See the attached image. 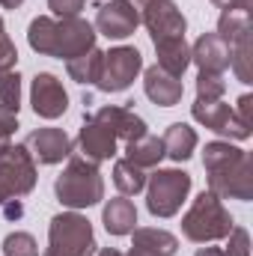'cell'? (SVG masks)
Masks as SVG:
<instances>
[{
  "instance_id": "cell-29",
  "label": "cell",
  "mask_w": 253,
  "mask_h": 256,
  "mask_svg": "<svg viewBox=\"0 0 253 256\" xmlns=\"http://www.w3.org/2000/svg\"><path fill=\"white\" fill-rule=\"evenodd\" d=\"M224 256H250V236H248L244 226H232L230 230Z\"/></svg>"
},
{
  "instance_id": "cell-2",
  "label": "cell",
  "mask_w": 253,
  "mask_h": 256,
  "mask_svg": "<svg viewBox=\"0 0 253 256\" xmlns=\"http://www.w3.org/2000/svg\"><path fill=\"white\" fill-rule=\"evenodd\" d=\"M27 42L42 57L72 60V57L96 48V27L80 15H72V18L39 15L27 27Z\"/></svg>"
},
{
  "instance_id": "cell-27",
  "label": "cell",
  "mask_w": 253,
  "mask_h": 256,
  "mask_svg": "<svg viewBox=\"0 0 253 256\" xmlns=\"http://www.w3.org/2000/svg\"><path fill=\"white\" fill-rule=\"evenodd\" d=\"M0 104L18 114V108H21V78H18V72H9V74L0 78Z\"/></svg>"
},
{
  "instance_id": "cell-33",
  "label": "cell",
  "mask_w": 253,
  "mask_h": 256,
  "mask_svg": "<svg viewBox=\"0 0 253 256\" xmlns=\"http://www.w3.org/2000/svg\"><path fill=\"white\" fill-rule=\"evenodd\" d=\"M0 208H3V214H6L9 220H18V218L24 214V206H21V200H6Z\"/></svg>"
},
{
  "instance_id": "cell-26",
  "label": "cell",
  "mask_w": 253,
  "mask_h": 256,
  "mask_svg": "<svg viewBox=\"0 0 253 256\" xmlns=\"http://www.w3.org/2000/svg\"><path fill=\"white\" fill-rule=\"evenodd\" d=\"M3 256H39V244L30 232H9L3 238Z\"/></svg>"
},
{
  "instance_id": "cell-23",
  "label": "cell",
  "mask_w": 253,
  "mask_h": 256,
  "mask_svg": "<svg viewBox=\"0 0 253 256\" xmlns=\"http://www.w3.org/2000/svg\"><path fill=\"white\" fill-rule=\"evenodd\" d=\"M114 185L120 188L122 196H134V194H140L146 188V173H143L140 167H134L131 161L120 158V161L114 164Z\"/></svg>"
},
{
  "instance_id": "cell-4",
  "label": "cell",
  "mask_w": 253,
  "mask_h": 256,
  "mask_svg": "<svg viewBox=\"0 0 253 256\" xmlns=\"http://www.w3.org/2000/svg\"><path fill=\"white\" fill-rule=\"evenodd\" d=\"M232 226H236L232 214L224 208L220 196H214L212 191L200 194L182 218V236L194 244H208V242L226 238Z\"/></svg>"
},
{
  "instance_id": "cell-25",
  "label": "cell",
  "mask_w": 253,
  "mask_h": 256,
  "mask_svg": "<svg viewBox=\"0 0 253 256\" xmlns=\"http://www.w3.org/2000/svg\"><path fill=\"white\" fill-rule=\"evenodd\" d=\"M226 92V80L224 74H212V72H200L196 74V98L200 102H218Z\"/></svg>"
},
{
  "instance_id": "cell-40",
  "label": "cell",
  "mask_w": 253,
  "mask_h": 256,
  "mask_svg": "<svg viewBox=\"0 0 253 256\" xmlns=\"http://www.w3.org/2000/svg\"><path fill=\"white\" fill-rule=\"evenodd\" d=\"M3 202H6V194H3V188H0V206H3Z\"/></svg>"
},
{
  "instance_id": "cell-10",
  "label": "cell",
  "mask_w": 253,
  "mask_h": 256,
  "mask_svg": "<svg viewBox=\"0 0 253 256\" xmlns=\"http://www.w3.org/2000/svg\"><path fill=\"white\" fill-rule=\"evenodd\" d=\"M190 116L208 131L220 134V137H230V140H248L250 137V126H244L236 116V110L230 104H224L220 98L218 102H200L196 98L194 108H190Z\"/></svg>"
},
{
  "instance_id": "cell-28",
  "label": "cell",
  "mask_w": 253,
  "mask_h": 256,
  "mask_svg": "<svg viewBox=\"0 0 253 256\" xmlns=\"http://www.w3.org/2000/svg\"><path fill=\"white\" fill-rule=\"evenodd\" d=\"M15 66H18V51H15V42L9 39L6 24L0 18V78L9 74V72H15Z\"/></svg>"
},
{
  "instance_id": "cell-18",
  "label": "cell",
  "mask_w": 253,
  "mask_h": 256,
  "mask_svg": "<svg viewBox=\"0 0 253 256\" xmlns=\"http://www.w3.org/2000/svg\"><path fill=\"white\" fill-rule=\"evenodd\" d=\"M92 116H96V120H102L104 126L116 134V140H122V143H131V140H137V137L149 134V131H146V122H143L131 108L108 104V108H98Z\"/></svg>"
},
{
  "instance_id": "cell-16",
  "label": "cell",
  "mask_w": 253,
  "mask_h": 256,
  "mask_svg": "<svg viewBox=\"0 0 253 256\" xmlns=\"http://www.w3.org/2000/svg\"><path fill=\"white\" fill-rule=\"evenodd\" d=\"M230 45L218 36V33H202L194 48H190V63H196L200 72H212V74H224L230 68Z\"/></svg>"
},
{
  "instance_id": "cell-13",
  "label": "cell",
  "mask_w": 253,
  "mask_h": 256,
  "mask_svg": "<svg viewBox=\"0 0 253 256\" xmlns=\"http://www.w3.org/2000/svg\"><path fill=\"white\" fill-rule=\"evenodd\" d=\"M78 146H80V158H86L92 164H102V161H110L116 155V134L102 120H96L90 114V116H84V128L78 134Z\"/></svg>"
},
{
  "instance_id": "cell-7",
  "label": "cell",
  "mask_w": 253,
  "mask_h": 256,
  "mask_svg": "<svg viewBox=\"0 0 253 256\" xmlns=\"http://www.w3.org/2000/svg\"><path fill=\"white\" fill-rule=\"evenodd\" d=\"M140 24H146L155 51H164L170 45L185 42L188 21H185V15L179 12V6L173 0H152L146 9H140Z\"/></svg>"
},
{
  "instance_id": "cell-30",
  "label": "cell",
  "mask_w": 253,
  "mask_h": 256,
  "mask_svg": "<svg viewBox=\"0 0 253 256\" xmlns=\"http://www.w3.org/2000/svg\"><path fill=\"white\" fill-rule=\"evenodd\" d=\"M15 128H18V114L0 104V152H3V149L12 143V134H15Z\"/></svg>"
},
{
  "instance_id": "cell-35",
  "label": "cell",
  "mask_w": 253,
  "mask_h": 256,
  "mask_svg": "<svg viewBox=\"0 0 253 256\" xmlns=\"http://www.w3.org/2000/svg\"><path fill=\"white\" fill-rule=\"evenodd\" d=\"M194 256H224V248H200Z\"/></svg>"
},
{
  "instance_id": "cell-36",
  "label": "cell",
  "mask_w": 253,
  "mask_h": 256,
  "mask_svg": "<svg viewBox=\"0 0 253 256\" xmlns=\"http://www.w3.org/2000/svg\"><path fill=\"white\" fill-rule=\"evenodd\" d=\"M21 3H24V0H0V6H3V9H18Z\"/></svg>"
},
{
  "instance_id": "cell-31",
  "label": "cell",
  "mask_w": 253,
  "mask_h": 256,
  "mask_svg": "<svg viewBox=\"0 0 253 256\" xmlns=\"http://www.w3.org/2000/svg\"><path fill=\"white\" fill-rule=\"evenodd\" d=\"M86 6V0H48V9L57 15V18H72V15H80V9Z\"/></svg>"
},
{
  "instance_id": "cell-38",
  "label": "cell",
  "mask_w": 253,
  "mask_h": 256,
  "mask_svg": "<svg viewBox=\"0 0 253 256\" xmlns=\"http://www.w3.org/2000/svg\"><path fill=\"white\" fill-rule=\"evenodd\" d=\"M98 256H126V254H120V250H114V248H104V250H98Z\"/></svg>"
},
{
  "instance_id": "cell-21",
  "label": "cell",
  "mask_w": 253,
  "mask_h": 256,
  "mask_svg": "<svg viewBox=\"0 0 253 256\" xmlns=\"http://www.w3.org/2000/svg\"><path fill=\"white\" fill-rule=\"evenodd\" d=\"M164 155L167 158H173L176 164H182V161H188L190 155H194V149H196V131L185 122H173V126L164 131Z\"/></svg>"
},
{
  "instance_id": "cell-32",
  "label": "cell",
  "mask_w": 253,
  "mask_h": 256,
  "mask_svg": "<svg viewBox=\"0 0 253 256\" xmlns=\"http://www.w3.org/2000/svg\"><path fill=\"white\" fill-rule=\"evenodd\" d=\"M232 110H236V116H238L244 126H250V128H253V96H250V92H244Z\"/></svg>"
},
{
  "instance_id": "cell-39",
  "label": "cell",
  "mask_w": 253,
  "mask_h": 256,
  "mask_svg": "<svg viewBox=\"0 0 253 256\" xmlns=\"http://www.w3.org/2000/svg\"><path fill=\"white\" fill-rule=\"evenodd\" d=\"M214 6H220V9H230V0H212Z\"/></svg>"
},
{
  "instance_id": "cell-15",
  "label": "cell",
  "mask_w": 253,
  "mask_h": 256,
  "mask_svg": "<svg viewBox=\"0 0 253 256\" xmlns=\"http://www.w3.org/2000/svg\"><path fill=\"white\" fill-rule=\"evenodd\" d=\"M143 90H146V98L155 102L158 108H173L182 102L185 96V86H182V78L164 72L161 66H149L143 72Z\"/></svg>"
},
{
  "instance_id": "cell-11",
  "label": "cell",
  "mask_w": 253,
  "mask_h": 256,
  "mask_svg": "<svg viewBox=\"0 0 253 256\" xmlns=\"http://www.w3.org/2000/svg\"><path fill=\"white\" fill-rule=\"evenodd\" d=\"M30 104L36 116L42 120H57L68 110V92L63 90V80L51 72H39L30 84Z\"/></svg>"
},
{
  "instance_id": "cell-14",
  "label": "cell",
  "mask_w": 253,
  "mask_h": 256,
  "mask_svg": "<svg viewBox=\"0 0 253 256\" xmlns=\"http://www.w3.org/2000/svg\"><path fill=\"white\" fill-rule=\"evenodd\" d=\"M24 146L30 149L33 161H39V164H60L72 155V137L63 128H36V131H30Z\"/></svg>"
},
{
  "instance_id": "cell-24",
  "label": "cell",
  "mask_w": 253,
  "mask_h": 256,
  "mask_svg": "<svg viewBox=\"0 0 253 256\" xmlns=\"http://www.w3.org/2000/svg\"><path fill=\"white\" fill-rule=\"evenodd\" d=\"M244 33H253L250 15L236 12V9H224V12H220V18H218V36L230 45V42H236V39H238V36H244Z\"/></svg>"
},
{
  "instance_id": "cell-12",
  "label": "cell",
  "mask_w": 253,
  "mask_h": 256,
  "mask_svg": "<svg viewBox=\"0 0 253 256\" xmlns=\"http://www.w3.org/2000/svg\"><path fill=\"white\" fill-rule=\"evenodd\" d=\"M96 30L108 39H128L140 27V12L128 0H108L96 6Z\"/></svg>"
},
{
  "instance_id": "cell-19",
  "label": "cell",
  "mask_w": 253,
  "mask_h": 256,
  "mask_svg": "<svg viewBox=\"0 0 253 256\" xmlns=\"http://www.w3.org/2000/svg\"><path fill=\"white\" fill-rule=\"evenodd\" d=\"M102 224L110 236H131V230L137 226V208L134 202L126 196H116L110 200L104 208H102Z\"/></svg>"
},
{
  "instance_id": "cell-37",
  "label": "cell",
  "mask_w": 253,
  "mask_h": 256,
  "mask_svg": "<svg viewBox=\"0 0 253 256\" xmlns=\"http://www.w3.org/2000/svg\"><path fill=\"white\" fill-rule=\"evenodd\" d=\"M128 3H131V6H134V9H137V12H140V9H146V6H149V3H152V0H128Z\"/></svg>"
},
{
  "instance_id": "cell-3",
  "label": "cell",
  "mask_w": 253,
  "mask_h": 256,
  "mask_svg": "<svg viewBox=\"0 0 253 256\" xmlns=\"http://www.w3.org/2000/svg\"><path fill=\"white\" fill-rule=\"evenodd\" d=\"M54 194H57L60 206L72 208V212L102 202L104 200V182H102L98 164H92L80 155H68L66 170L54 182Z\"/></svg>"
},
{
  "instance_id": "cell-20",
  "label": "cell",
  "mask_w": 253,
  "mask_h": 256,
  "mask_svg": "<svg viewBox=\"0 0 253 256\" xmlns=\"http://www.w3.org/2000/svg\"><path fill=\"white\" fill-rule=\"evenodd\" d=\"M161 158H164V140L155 137V134H143V137L126 143V161H131V164L140 167V170L158 167Z\"/></svg>"
},
{
  "instance_id": "cell-1",
  "label": "cell",
  "mask_w": 253,
  "mask_h": 256,
  "mask_svg": "<svg viewBox=\"0 0 253 256\" xmlns=\"http://www.w3.org/2000/svg\"><path fill=\"white\" fill-rule=\"evenodd\" d=\"M202 167L208 173V191L220 200H253V161L230 140H212L202 149Z\"/></svg>"
},
{
  "instance_id": "cell-5",
  "label": "cell",
  "mask_w": 253,
  "mask_h": 256,
  "mask_svg": "<svg viewBox=\"0 0 253 256\" xmlns=\"http://www.w3.org/2000/svg\"><path fill=\"white\" fill-rule=\"evenodd\" d=\"M96 254V236L92 224L78 212H60L51 218L48 226V248L42 256H92Z\"/></svg>"
},
{
  "instance_id": "cell-34",
  "label": "cell",
  "mask_w": 253,
  "mask_h": 256,
  "mask_svg": "<svg viewBox=\"0 0 253 256\" xmlns=\"http://www.w3.org/2000/svg\"><path fill=\"white\" fill-rule=\"evenodd\" d=\"M230 9H236V12H244V15H250L253 0H230Z\"/></svg>"
},
{
  "instance_id": "cell-6",
  "label": "cell",
  "mask_w": 253,
  "mask_h": 256,
  "mask_svg": "<svg viewBox=\"0 0 253 256\" xmlns=\"http://www.w3.org/2000/svg\"><path fill=\"white\" fill-rule=\"evenodd\" d=\"M190 194V173L155 170L146 179V208L152 218H173Z\"/></svg>"
},
{
  "instance_id": "cell-17",
  "label": "cell",
  "mask_w": 253,
  "mask_h": 256,
  "mask_svg": "<svg viewBox=\"0 0 253 256\" xmlns=\"http://www.w3.org/2000/svg\"><path fill=\"white\" fill-rule=\"evenodd\" d=\"M179 250V238L167 230L155 226H134L131 230V250L126 256H173Z\"/></svg>"
},
{
  "instance_id": "cell-8",
  "label": "cell",
  "mask_w": 253,
  "mask_h": 256,
  "mask_svg": "<svg viewBox=\"0 0 253 256\" xmlns=\"http://www.w3.org/2000/svg\"><path fill=\"white\" fill-rule=\"evenodd\" d=\"M0 188L6 200H18L36 188V161L27 146L9 143L0 152Z\"/></svg>"
},
{
  "instance_id": "cell-9",
  "label": "cell",
  "mask_w": 253,
  "mask_h": 256,
  "mask_svg": "<svg viewBox=\"0 0 253 256\" xmlns=\"http://www.w3.org/2000/svg\"><path fill=\"white\" fill-rule=\"evenodd\" d=\"M140 68H143V54L137 48H131V45L110 48L102 57V72H98L96 86L102 92H122V90H128L134 84Z\"/></svg>"
},
{
  "instance_id": "cell-22",
  "label": "cell",
  "mask_w": 253,
  "mask_h": 256,
  "mask_svg": "<svg viewBox=\"0 0 253 256\" xmlns=\"http://www.w3.org/2000/svg\"><path fill=\"white\" fill-rule=\"evenodd\" d=\"M102 57H104V51L90 48V51H84V54L66 60L68 78H72L74 84H96V80H98V72H102Z\"/></svg>"
}]
</instances>
